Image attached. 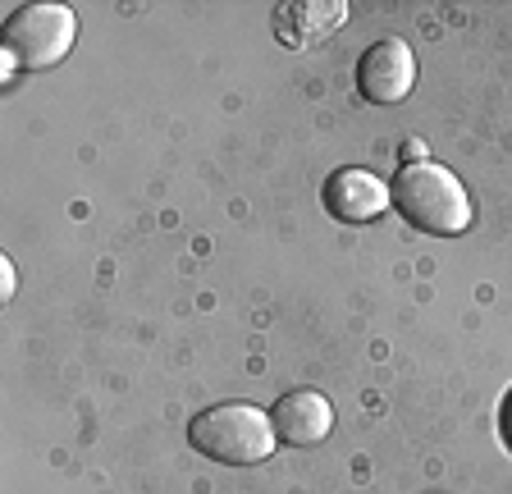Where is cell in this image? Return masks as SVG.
<instances>
[{
    "mask_svg": "<svg viewBox=\"0 0 512 494\" xmlns=\"http://www.w3.org/2000/svg\"><path fill=\"white\" fill-rule=\"evenodd\" d=\"M394 206L403 211L407 225H416L421 234H462L471 225V202H467V188L453 170L435 161H412L398 170L394 188H389Z\"/></svg>",
    "mask_w": 512,
    "mask_h": 494,
    "instance_id": "1",
    "label": "cell"
},
{
    "mask_svg": "<svg viewBox=\"0 0 512 494\" xmlns=\"http://www.w3.org/2000/svg\"><path fill=\"white\" fill-rule=\"evenodd\" d=\"M275 421L270 412L252 408V403H220L206 408L202 417H192L188 444L211 462H229V467H252V462L275 453Z\"/></svg>",
    "mask_w": 512,
    "mask_h": 494,
    "instance_id": "2",
    "label": "cell"
},
{
    "mask_svg": "<svg viewBox=\"0 0 512 494\" xmlns=\"http://www.w3.org/2000/svg\"><path fill=\"white\" fill-rule=\"evenodd\" d=\"M78 42V19L64 5H23L5 23V74L10 69H51Z\"/></svg>",
    "mask_w": 512,
    "mask_h": 494,
    "instance_id": "3",
    "label": "cell"
},
{
    "mask_svg": "<svg viewBox=\"0 0 512 494\" xmlns=\"http://www.w3.org/2000/svg\"><path fill=\"white\" fill-rule=\"evenodd\" d=\"M416 83V55L407 51V42L398 37H384L375 42L371 51L362 55V65H357V87H362L366 101H380V106H394L412 92Z\"/></svg>",
    "mask_w": 512,
    "mask_h": 494,
    "instance_id": "4",
    "label": "cell"
},
{
    "mask_svg": "<svg viewBox=\"0 0 512 494\" xmlns=\"http://www.w3.org/2000/svg\"><path fill=\"white\" fill-rule=\"evenodd\" d=\"M384 206H394V197L371 170H339L325 179V211L348 220V225H366V220L384 215Z\"/></svg>",
    "mask_w": 512,
    "mask_h": 494,
    "instance_id": "5",
    "label": "cell"
},
{
    "mask_svg": "<svg viewBox=\"0 0 512 494\" xmlns=\"http://www.w3.org/2000/svg\"><path fill=\"white\" fill-rule=\"evenodd\" d=\"M275 421V435L288 444H320L334 426V408L330 398L316 394V389H298V394H284L270 412Z\"/></svg>",
    "mask_w": 512,
    "mask_h": 494,
    "instance_id": "6",
    "label": "cell"
},
{
    "mask_svg": "<svg viewBox=\"0 0 512 494\" xmlns=\"http://www.w3.org/2000/svg\"><path fill=\"white\" fill-rule=\"evenodd\" d=\"M499 430H503V444L512 449V389L503 394V408H499Z\"/></svg>",
    "mask_w": 512,
    "mask_h": 494,
    "instance_id": "7",
    "label": "cell"
},
{
    "mask_svg": "<svg viewBox=\"0 0 512 494\" xmlns=\"http://www.w3.org/2000/svg\"><path fill=\"white\" fill-rule=\"evenodd\" d=\"M0 275H5L0 284H5V298H10V293H14V266H10V261H0Z\"/></svg>",
    "mask_w": 512,
    "mask_h": 494,
    "instance_id": "8",
    "label": "cell"
}]
</instances>
